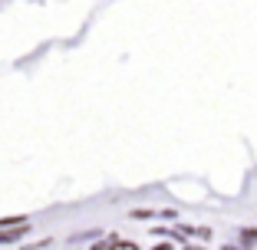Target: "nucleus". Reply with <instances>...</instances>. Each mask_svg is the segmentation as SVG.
I'll return each instance as SVG.
<instances>
[{"label": "nucleus", "mask_w": 257, "mask_h": 250, "mask_svg": "<svg viewBox=\"0 0 257 250\" xmlns=\"http://www.w3.org/2000/svg\"><path fill=\"white\" fill-rule=\"evenodd\" d=\"M112 250H139V247H132V243H115Z\"/></svg>", "instance_id": "1"}, {"label": "nucleus", "mask_w": 257, "mask_h": 250, "mask_svg": "<svg viewBox=\"0 0 257 250\" xmlns=\"http://www.w3.org/2000/svg\"><path fill=\"white\" fill-rule=\"evenodd\" d=\"M188 250H204V247H188Z\"/></svg>", "instance_id": "2"}]
</instances>
